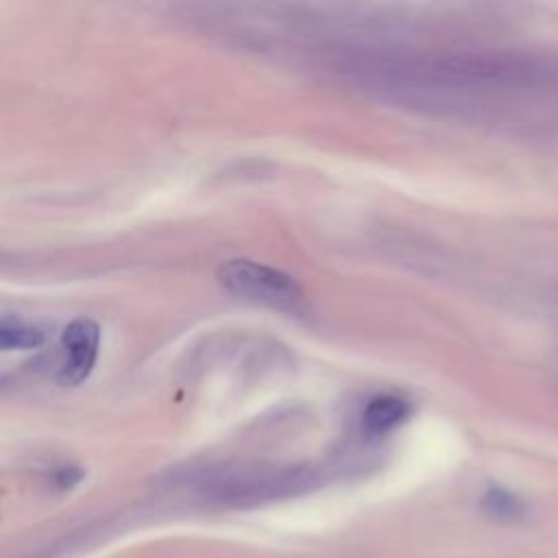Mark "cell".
<instances>
[{
	"label": "cell",
	"mask_w": 558,
	"mask_h": 558,
	"mask_svg": "<svg viewBox=\"0 0 558 558\" xmlns=\"http://www.w3.org/2000/svg\"><path fill=\"white\" fill-rule=\"evenodd\" d=\"M360 85L395 100L432 107H469L490 94H558V57L460 50L425 57L353 54L336 63Z\"/></svg>",
	"instance_id": "1"
},
{
	"label": "cell",
	"mask_w": 558,
	"mask_h": 558,
	"mask_svg": "<svg viewBox=\"0 0 558 558\" xmlns=\"http://www.w3.org/2000/svg\"><path fill=\"white\" fill-rule=\"evenodd\" d=\"M220 286L248 303H257L286 314L305 312V292L288 272L253 262V259H227L218 268Z\"/></svg>",
	"instance_id": "2"
},
{
	"label": "cell",
	"mask_w": 558,
	"mask_h": 558,
	"mask_svg": "<svg viewBox=\"0 0 558 558\" xmlns=\"http://www.w3.org/2000/svg\"><path fill=\"white\" fill-rule=\"evenodd\" d=\"M100 351V327L92 318H74L61 331V366H59V381L63 386H78L83 384L98 360Z\"/></svg>",
	"instance_id": "3"
},
{
	"label": "cell",
	"mask_w": 558,
	"mask_h": 558,
	"mask_svg": "<svg viewBox=\"0 0 558 558\" xmlns=\"http://www.w3.org/2000/svg\"><path fill=\"white\" fill-rule=\"evenodd\" d=\"M410 416V403L397 395L373 397L362 412V429L368 436H381L399 427Z\"/></svg>",
	"instance_id": "4"
},
{
	"label": "cell",
	"mask_w": 558,
	"mask_h": 558,
	"mask_svg": "<svg viewBox=\"0 0 558 558\" xmlns=\"http://www.w3.org/2000/svg\"><path fill=\"white\" fill-rule=\"evenodd\" d=\"M482 510L495 521H514L525 512V504L514 493L501 486H490L482 497Z\"/></svg>",
	"instance_id": "5"
},
{
	"label": "cell",
	"mask_w": 558,
	"mask_h": 558,
	"mask_svg": "<svg viewBox=\"0 0 558 558\" xmlns=\"http://www.w3.org/2000/svg\"><path fill=\"white\" fill-rule=\"evenodd\" d=\"M44 342V331L22 323L0 320V351L37 349Z\"/></svg>",
	"instance_id": "6"
},
{
	"label": "cell",
	"mask_w": 558,
	"mask_h": 558,
	"mask_svg": "<svg viewBox=\"0 0 558 558\" xmlns=\"http://www.w3.org/2000/svg\"><path fill=\"white\" fill-rule=\"evenodd\" d=\"M83 469L81 466H74V464H63V466H57L52 469L50 473V484L57 486L59 490H68V488H74L81 480H83Z\"/></svg>",
	"instance_id": "7"
}]
</instances>
